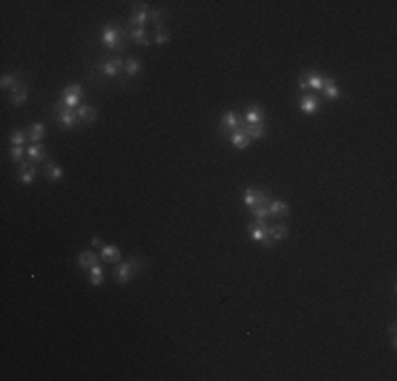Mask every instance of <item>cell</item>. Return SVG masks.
Segmentation results:
<instances>
[{"label": "cell", "mask_w": 397, "mask_h": 381, "mask_svg": "<svg viewBox=\"0 0 397 381\" xmlns=\"http://www.w3.org/2000/svg\"><path fill=\"white\" fill-rule=\"evenodd\" d=\"M95 70H98L101 76H106V78H118V76L123 74V70H125V60H123V58L106 60V62L98 64V66H95Z\"/></svg>", "instance_id": "1"}, {"label": "cell", "mask_w": 397, "mask_h": 381, "mask_svg": "<svg viewBox=\"0 0 397 381\" xmlns=\"http://www.w3.org/2000/svg\"><path fill=\"white\" fill-rule=\"evenodd\" d=\"M53 115H55V121L61 129H72V127L78 123V117H76V110H70V108H63L61 102H57L53 108Z\"/></svg>", "instance_id": "2"}, {"label": "cell", "mask_w": 397, "mask_h": 381, "mask_svg": "<svg viewBox=\"0 0 397 381\" xmlns=\"http://www.w3.org/2000/svg\"><path fill=\"white\" fill-rule=\"evenodd\" d=\"M271 199H273L271 193H268V190L264 193V190L258 187H248L243 193V203L248 205V208H251V205H268Z\"/></svg>", "instance_id": "3"}, {"label": "cell", "mask_w": 397, "mask_h": 381, "mask_svg": "<svg viewBox=\"0 0 397 381\" xmlns=\"http://www.w3.org/2000/svg\"><path fill=\"white\" fill-rule=\"evenodd\" d=\"M148 4L146 2H133L131 4V15H129V21H127V26H133V28H146L148 23Z\"/></svg>", "instance_id": "4"}, {"label": "cell", "mask_w": 397, "mask_h": 381, "mask_svg": "<svg viewBox=\"0 0 397 381\" xmlns=\"http://www.w3.org/2000/svg\"><path fill=\"white\" fill-rule=\"evenodd\" d=\"M243 125V121H241V117L235 113V110H228V113L222 117V121H220V133L222 136H230L233 131H237L239 127Z\"/></svg>", "instance_id": "5"}, {"label": "cell", "mask_w": 397, "mask_h": 381, "mask_svg": "<svg viewBox=\"0 0 397 381\" xmlns=\"http://www.w3.org/2000/svg\"><path fill=\"white\" fill-rule=\"evenodd\" d=\"M17 174H19V180L23 185H32L36 178V174H38L36 163H32L30 159H23L21 163H17Z\"/></svg>", "instance_id": "6"}, {"label": "cell", "mask_w": 397, "mask_h": 381, "mask_svg": "<svg viewBox=\"0 0 397 381\" xmlns=\"http://www.w3.org/2000/svg\"><path fill=\"white\" fill-rule=\"evenodd\" d=\"M228 140H230V144H233L235 148H239V150H243V148L249 146L251 140H249V136H248V125H245V121H243V125L239 127V129L230 133Z\"/></svg>", "instance_id": "7"}, {"label": "cell", "mask_w": 397, "mask_h": 381, "mask_svg": "<svg viewBox=\"0 0 397 381\" xmlns=\"http://www.w3.org/2000/svg\"><path fill=\"white\" fill-rule=\"evenodd\" d=\"M112 275H114V282L116 284H127L131 277H136V271H133L131 263H121V260H118L116 267H114V271H112Z\"/></svg>", "instance_id": "8"}, {"label": "cell", "mask_w": 397, "mask_h": 381, "mask_svg": "<svg viewBox=\"0 0 397 381\" xmlns=\"http://www.w3.org/2000/svg\"><path fill=\"white\" fill-rule=\"evenodd\" d=\"M28 89H30V83L26 81V78H23L21 83L15 85L13 89L9 91V93H11V104H13V106H21L23 102L28 100Z\"/></svg>", "instance_id": "9"}, {"label": "cell", "mask_w": 397, "mask_h": 381, "mask_svg": "<svg viewBox=\"0 0 397 381\" xmlns=\"http://www.w3.org/2000/svg\"><path fill=\"white\" fill-rule=\"evenodd\" d=\"M99 258H101V256H98V252H93V250H83L81 254H78V258H76V265L81 267V269H91V267H95V265H99Z\"/></svg>", "instance_id": "10"}, {"label": "cell", "mask_w": 397, "mask_h": 381, "mask_svg": "<svg viewBox=\"0 0 397 381\" xmlns=\"http://www.w3.org/2000/svg\"><path fill=\"white\" fill-rule=\"evenodd\" d=\"M266 208H268V212H271V216H273V218L290 216V212H292L290 203H285V201H281V199H271V201H268Z\"/></svg>", "instance_id": "11"}, {"label": "cell", "mask_w": 397, "mask_h": 381, "mask_svg": "<svg viewBox=\"0 0 397 381\" xmlns=\"http://www.w3.org/2000/svg\"><path fill=\"white\" fill-rule=\"evenodd\" d=\"M43 176L49 180V182H57V180L63 178V170L59 168L57 163H53L51 159H47L45 165H43Z\"/></svg>", "instance_id": "12"}, {"label": "cell", "mask_w": 397, "mask_h": 381, "mask_svg": "<svg viewBox=\"0 0 397 381\" xmlns=\"http://www.w3.org/2000/svg\"><path fill=\"white\" fill-rule=\"evenodd\" d=\"M319 108H321V102H319V98H317V95L306 93V95H302V98H300V110H302V113L313 115V113H317Z\"/></svg>", "instance_id": "13"}, {"label": "cell", "mask_w": 397, "mask_h": 381, "mask_svg": "<svg viewBox=\"0 0 397 381\" xmlns=\"http://www.w3.org/2000/svg\"><path fill=\"white\" fill-rule=\"evenodd\" d=\"M26 157L30 159L32 163H45L47 161V148L38 142V144H30L28 148H26Z\"/></svg>", "instance_id": "14"}, {"label": "cell", "mask_w": 397, "mask_h": 381, "mask_svg": "<svg viewBox=\"0 0 397 381\" xmlns=\"http://www.w3.org/2000/svg\"><path fill=\"white\" fill-rule=\"evenodd\" d=\"M76 117H78V121H81L83 125H89V123H93L95 119H98V110H95L93 106H89V104H81L76 108Z\"/></svg>", "instance_id": "15"}, {"label": "cell", "mask_w": 397, "mask_h": 381, "mask_svg": "<svg viewBox=\"0 0 397 381\" xmlns=\"http://www.w3.org/2000/svg\"><path fill=\"white\" fill-rule=\"evenodd\" d=\"M129 38L136 45H142V47H148V45H152V38L148 36V32H146V28H129Z\"/></svg>", "instance_id": "16"}, {"label": "cell", "mask_w": 397, "mask_h": 381, "mask_svg": "<svg viewBox=\"0 0 397 381\" xmlns=\"http://www.w3.org/2000/svg\"><path fill=\"white\" fill-rule=\"evenodd\" d=\"M268 235H271L275 242H283V240H288L290 229H288V225H283V222H275V225H268Z\"/></svg>", "instance_id": "17"}, {"label": "cell", "mask_w": 397, "mask_h": 381, "mask_svg": "<svg viewBox=\"0 0 397 381\" xmlns=\"http://www.w3.org/2000/svg\"><path fill=\"white\" fill-rule=\"evenodd\" d=\"M245 123L251 125V123H264V110H262L258 104H251L245 113Z\"/></svg>", "instance_id": "18"}, {"label": "cell", "mask_w": 397, "mask_h": 381, "mask_svg": "<svg viewBox=\"0 0 397 381\" xmlns=\"http://www.w3.org/2000/svg\"><path fill=\"white\" fill-rule=\"evenodd\" d=\"M321 93L325 95L328 100H336L340 95V89H338V83L334 78H323V87H321Z\"/></svg>", "instance_id": "19"}, {"label": "cell", "mask_w": 397, "mask_h": 381, "mask_svg": "<svg viewBox=\"0 0 397 381\" xmlns=\"http://www.w3.org/2000/svg\"><path fill=\"white\" fill-rule=\"evenodd\" d=\"M101 260H108V263H118L121 260V250L116 246H101Z\"/></svg>", "instance_id": "20"}, {"label": "cell", "mask_w": 397, "mask_h": 381, "mask_svg": "<svg viewBox=\"0 0 397 381\" xmlns=\"http://www.w3.org/2000/svg\"><path fill=\"white\" fill-rule=\"evenodd\" d=\"M140 72H142V64H140L136 58L125 60V70H123V74H125L127 78H136Z\"/></svg>", "instance_id": "21"}, {"label": "cell", "mask_w": 397, "mask_h": 381, "mask_svg": "<svg viewBox=\"0 0 397 381\" xmlns=\"http://www.w3.org/2000/svg\"><path fill=\"white\" fill-rule=\"evenodd\" d=\"M45 131H47V127L38 121V123H32V127L28 129V140H32L34 144H38L43 138H45Z\"/></svg>", "instance_id": "22"}, {"label": "cell", "mask_w": 397, "mask_h": 381, "mask_svg": "<svg viewBox=\"0 0 397 381\" xmlns=\"http://www.w3.org/2000/svg\"><path fill=\"white\" fill-rule=\"evenodd\" d=\"M165 19H167V11H165V9H150V13H148V23H154L156 28H161Z\"/></svg>", "instance_id": "23"}, {"label": "cell", "mask_w": 397, "mask_h": 381, "mask_svg": "<svg viewBox=\"0 0 397 381\" xmlns=\"http://www.w3.org/2000/svg\"><path fill=\"white\" fill-rule=\"evenodd\" d=\"M248 125V123H245ZM266 133V125L264 123H251V125H248V136H249V140H258V138H262Z\"/></svg>", "instance_id": "24"}, {"label": "cell", "mask_w": 397, "mask_h": 381, "mask_svg": "<svg viewBox=\"0 0 397 381\" xmlns=\"http://www.w3.org/2000/svg\"><path fill=\"white\" fill-rule=\"evenodd\" d=\"M23 81V76L21 74H4L2 76V81H0V87H2L4 91H11L15 85L17 83H21Z\"/></svg>", "instance_id": "25"}, {"label": "cell", "mask_w": 397, "mask_h": 381, "mask_svg": "<svg viewBox=\"0 0 397 381\" xmlns=\"http://www.w3.org/2000/svg\"><path fill=\"white\" fill-rule=\"evenodd\" d=\"M89 282L93 286H101L104 284V269H101V265H95L89 269Z\"/></svg>", "instance_id": "26"}, {"label": "cell", "mask_w": 397, "mask_h": 381, "mask_svg": "<svg viewBox=\"0 0 397 381\" xmlns=\"http://www.w3.org/2000/svg\"><path fill=\"white\" fill-rule=\"evenodd\" d=\"M304 76H306L308 89H317V91H321V87H323V76L315 74V72H306Z\"/></svg>", "instance_id": "27"}, {"label": "cell", "mask_w": 397, "mask_h": 381, "mask_svg": "<svg viewBox=\"0 0 397 381\" xmlns=\"http://www.w3.org/2000/svg\"><path fill=\"white\" fill-rule=\"evenodd\" d=\"M169 41H171V38H169V30H165L163 26H161V28H156L152 43H156V45H167Z\"/></svg>", "instance_id": "28"}, {"label": "cell", "mask_w": 397, "mask_h": 381, "mask_svg": "<svg viewBox=\"0 0 397 381\" xmlns=\"http://www.w3.org/2000/svg\"><path fill=\"white\" fill-rule=\"evenodd\" d=\"M26 140H28V131H23V129L11 131V146H23Z\"/></svg>", "instance_id": "29"}, {"label": "cell", "mask_w": 397, "mask_h": 381, "mask_svg": "<svg viewBox=\"0 0 397 381\" xmlns=\"http://www.w3.org/2000/svg\"><path fill=\"white\" fill-rule=\"evenodd\" d=\"M249 214H251L253 218H264V220L271 216V212H268L266 205H251V208H249Z\"/></svg>", "instance_id": "30"}, {"label": "cell", "mask_w": 397, "mask_h": 381, "mask_svg": "<svg viewBox=\"0 0 397 381\" xmlns=\"http://www.w3.org/2000/svg\"><path fill=\"white\" fill-rule=\"evenodd\" d=\"M9 155H11V161L21 163V161H23V157H26V148H23V146H11Z\"/></svg>", "instance_id": "31"}, {"label": "cell", "mask_w": 397, "mask_h": 381, "mask_svg": "<svg viewBox=\"0 0 397 381\" xmlns=\"http://www.w3.org/2000/svg\"><path fill=\"white\" fill-rule=\"evenodd\" d=\"M131 267H133V271H136V275H140L142 271H144V267H146V260L142 258V256H131Z\"/></svg>", "instance_id": "32"}, {"label": "cell", "mask_w": 397, "mask_h": 381, "mask_svg": "<svg viewBox=\"0 0 397 381\" xmlns=\"http://www.w3.org/2000/svg\"><path fill=\"white\" fill-rule=\"evenodd\" d=\"M61 91L63 93H74V95H81V98H85V89H83V85H78V83H72V85L63 87Z\"/></svg>", "instance_id": "33"}, {"label": "cell", "mask_w": 397, "mask_h": 381, "mask_svg": "<svg viewBox=\"0 0 397 381\" xmlns=\"http://www.w3.org/2000/svg\"><path fill=\"white\" fill-rule=\"evenodd\" d=\"M260 244H262V246H264V248H268V250H271V248H273V246H275L277 242L273 240V237H271V235H266V237H264V240H262Z\"/></svg>", "instance_id": "34"}, {"label": "cell", "mask_w": 397, "mask_h": 381, "mask_svg": "<svg viewBox=\"0 0 397 381\" xmlns=\"http://www.w3.org/2000/svg\"><path fill=\"white\" fill-rule=\"evenodd\" d=\"M298 89H302V91H306V89H308L306 76H300V78H298Z\"/></svg>", "instance_id": "35"}, {"label": "cell", "mask_w": 397, "mask_h": 381, "mask_svg": "<svg viewBox=\"0 0 397 381\" xmlns=\"http://www.w3.org/2000/svg\"><path fill=\"white\" fill-rule=\"evenodd\" d=\"M91 246H93V248H101L104 244H101V240H99L98 235H93V237H91Z\"/></svg>", "instance_id": "36"}, {"label": "cell", "mask_w": 397, "mask_h": 381, "mask_svg": "<svg viewBox=\"0 0 397 381\" xmlns=\"http://www.w3.org/2000/svg\"><path fill=\"white\" fill-rule=\"evenodd\" d=\"M389 335H391V339H393V345H395V324H391V326H389Z\"/></svg>", "instance_id": "37"}]
</instances>
